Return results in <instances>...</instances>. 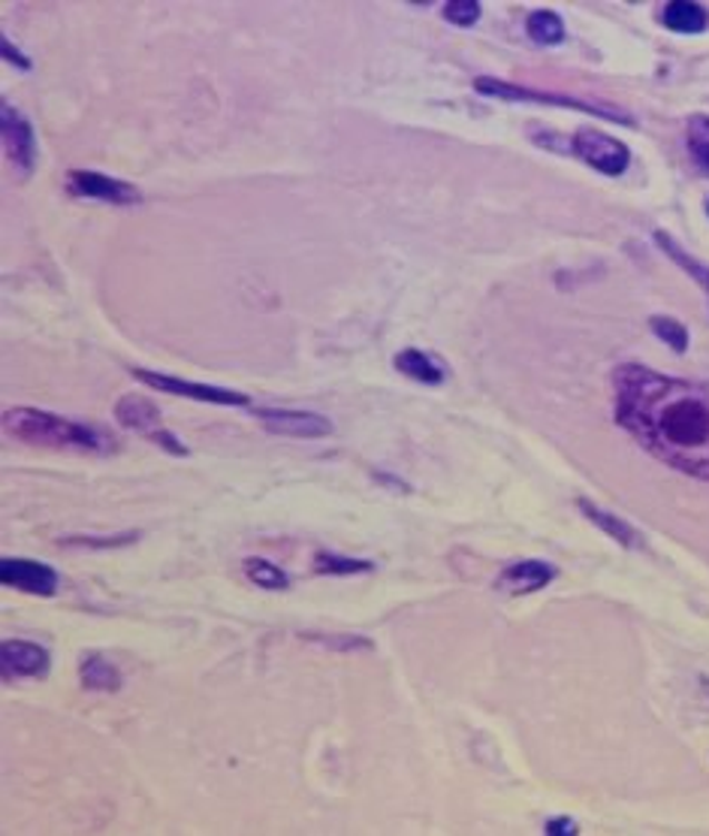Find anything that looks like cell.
I'll list each match as a JSON object with an SVG mask.
<instances>
[{
	"instance_id": "13",
	"label": "cell",
	"mask_w": 709,
	"mask_h": 836,
	"mask_svg": "<svg viewBox=\"0 0 709 836\" xmlns=\"http://www.w3.org/2000/svg\"><path fill=\"white\" fill-rule=\"evenodd\" d=\"M577 508H580L585 520H592L607 538H613L616 544H622L626 550H640V547H643V534L637 532L631 523H626L622 517H616V513L610 511H601V508L594 502H589V499H577Z\"/></svg>"
},
{
	"instance_id": "10",
	"label": "cell",
	"mask_w": 709,
	"mask_h": 836,
	"mask_svg": "<svg viewBox=\"0 0 709 836\" xmlns=\"http://www.w3.org/2000/svg\"><path fill=\"white\" fill-rule=\"evenodd\" d=\"M0 583L28 592V596L49 598L58 592V571L52 564L37 562V559H16V555L10 559L7 555L0 562Z\"/></svg>"
},
{
	"instance_id": "5",
	"label": "cell",
	"mask_w": 709,
	"mask_h": 836,
	"mask_svg": "<svg viewBox=\"0 0 709 836\" xmlns=\"http://www.w3.org/2000/svg\"><path fill=\"white\" fill-rule=\"evenodd\" d=\"M134 377L139 384H146V387L160 390V393H173V396L209 402V405H224V409H250V396H245L239 390L197 384V381H185V377L167 375V372H148V368H134Z\"/></svg>"
},
{
	"instance_id": "19",
	"label": "cell",
	"mask_w": 709,
	"mask_h": 836,
	"mask_svg": "<svg viewBox=\"0 0 709 836\" xmlns=\"http://www.w3.org/2000/svg\"><path fill=\"white\" fill-rule=\"evenodd\" d=\"M649 326H652V333H656L673 354H686V351H689V330H686V324H679L677 317L652 314V317H649Z\"/></svg>"
},
{
	"instance_id": "9",
	"label": "cell",
	"mask_w": 709,
	"mask_h": 836,
	"mask_svg": "<svg viewBox=\"0 0 709 836\" xmlns=\"http://www.w3.org/2000/svg\"><path fill=\"white\" fill-rule=\"evenodd\" d=\"M67 178H70L73 194H79V197L100 199V203H112V206H136V203H142V194L130 181L106 176V173H97V169H70Z\"/></svg>"
},
{
	"instance_id": "22",
	"label": "cell",
	"mask_w": 709,
	"mask_h": 836,
	"mask_svg": "<svg viewBox=\"0 0 709 836\" xmlns=\"http://www.w3.org/2000/svg\"><path fill=\"white\" fill-rule=\"evenodd\" d=\"M689 151L703 173H709V116H691L686 125Z\"/></svg>"
},
{
	"instance_id": "4",
	"label": "cell",
	"mask_w": 709,
	"mask_h": 836,
	"mask_svg": "<svg viewBox=\"0 0 709 836\" xmlns=\"http://www.w3.org/2000/svg\"><path fill=\"white\" fill-rule=\"evenodd\" d=\"M568 155L580 157L583 164H589V167L610 178L622 176L631 167V148L622 139L601 134L594 127L577 130L574 137L568 139Z\"/></svg>"
},
{
	"instance_id": "6",
	"label": "cell",
	"mask_w": 709,
	"mask_h": 836,
	"mask_svg": "<svg viewBox=\"0 0 709 836\" xmlns=\"http://www.w3.org/2000/svg\"><path fill=\"white\" fill-rule=\"evenodd\" d=\"M0 139H3V155L21 176H31L37 167V134L28 118L21 116L12 104H0Z\"/></svg>"
},
{
	"instance_id": "23",
	"label": "cell",
	"mask_w": 709,
	"mask_h": 836,
	"mask_svg": "<svg viewBox=\"0 0 709 836\" xmlns=\"http://www.w3.org/2000/svg\"><path fill=\"white\" fill-rule=\"evenodd\" d=\"M480 12V0H447L444 7H441V16L450 21V24H456V28H471V24H477Z\"/></svg>"
},
{
	"instance_id": "3",
	"label": "cell",
	"mask_w": 709,
	"mask_h": 836,
	"mask_svg": "<svg viewBox=\"0 0 709 836\" xmlns=\"http://www.w3.org/2000/svg\"><path fill=\"white\" fill-rule=\"evenodd\" d=\"M474 91L477 95L495 97V100H520V104H543V106H559V109H577V112H589V116L604 118L613 125H634V116H628L622 109L607 104H589V100H577L568 95H550V91H534L525 85L501 82V79H490V76H477L474 79Z\"/></svg>"
},
{
	"instance_id": "7",
	"label": "cell",
	"mask_w": 709,
	"mask_h": 836,
	"mask_svg": "<svg viewBox=\"0 0 709 836\" xmlns=\"http://www.w3.org/2000/svg\"><path fill=\"white\" fill-rule=\"evenodd\" d=\"M254 417L260 420L263 429H269L284 439H326L333 435V423L324 414L314 411H293V409H254Z\"/></svg>"
},
{
	"instance_id": "2",
	"label": "cell",
	"mask_w": 709,
	"mask_h": 836,
	"mask_svg": "<svg viewBox=\"0 0 709 836\" xmlns=\"http://www.w3.org/2000/svg\"><path fill=\"white\" fill-rule=\"evenodd\" d=\"M3 435L21 444L37 447L73 450V453H95L109 456L118 450V439L109 429L91 426L82 420L58 417L42 409H10L3 411Z\"/></svg>"
},
{
	"instance_id": "11",
	"label": "cell",
	"mask_w": 709,
	"mask_h": 836,
	"mask_svg": "<svg viewBox=\"0 0 709 836\" xmlns=\"http://www.w3.org/2000/svg\"><path fill=\"white\" fill-rule=\"evenodd\" d=\"M559 571H555L550 562H541V559H522V562L504 564V571L495 580V589L508 592V596H532V592H541L546 586L553 583Z\"/></svg>"
},
{
	"instance_id": "26",
	"label": "cell",
	"mask_w": 709,
	"mask_h": 836,
	"mask_svg": "<svg viewBox=\"0 0 709 836\" xmlns=\"http://www.w3.org/2000/svg\"><path fill=\"white\" fill-rule=\"evenodd\" d=\"M546 834H550V836H564V834L574 836V834H580V830H577L574 818L559 816V818H550V822H546Z\"/></svg>"
},
{
	"instance_id": "1",
	"label": "cell",
	"mask_w": 709,
	"mask_h": 836,
	"mask_svg": "<svg viewBox=\"0 0 709 836\" xmlns=\"http://www.w3.org/2000/svg\"><path fill=\"white\" fill-rule=\"evenodd\" d=\"M616 423L670 469L709 481V387L626 363L613 372Z\"/></svg>"
},
{
	"instance_id": "24",
	"label": "cell",
	"mask_w": 709,
	"mask_h": 836,
	"mask_svg": "<svg viewBox=\"0 0 709 836\" xmlns=\"http://www.w3.org/2000/svg\"><path fill=\"white\" fill-rule=\"evenodd\" d=\"M139 532L118 534V538H63V547H82V550H109V547H125L134 544Z\"/></svg>"
},
{
	"instance_id": "25",
	"label": "cell",
	"mask_w": 709,
	"mask_h": 836,
	"mask_svg": "<svg viewBox=\"0 0 709 836\" xmlns=\"http://www.w3.org/2000/svg\"><path fill=\"white\" fill-rule=\"evenodd\" d=\"M0 52H3V61L12 63V67H19V70H24V73L31 70V61H28V58L16 49V42H10V37H3V40H0Z\"/></svg>"
},
{
	"instance_id": "17",
	"label": "cell",
	"mask_w": 709,
	"mask_h": 836,
	"mask_svg": "<svg viewBox=\"0 0 709 836\" xmlns=\"http://www.w3.org/2000/svg\"><path fill=\"white\" fill-rule=\"evenodd\" d=\"M82 686L91 691H118L121 689V670L106 659V656H88L82 661Z\"/></svg>"
},
{
	"instance_id": "15",
	"label": "cell",
	"mask_w": 709,
	"mask_h": 836,
	"mask_svg": "<svg viewBox=\"0 0 709 836\" xmlns=\"http://www.w3.org/2000/svg\"><path fill=\"white\" fill-rule=\"evenodd\" d=\"M393 366L405 377H411V381H420V384H429V387H435V384L444 381V368L426 351H420V347H405L402 354H396Z\"/></svg>"
},
{
	"instance_id": "18",
	"label": "cell",
	"mask_w": 709,
	"mask_h": 836,
	"mask_svg": "<svg viewBox=\"0 0 709 836\" xmlns=\"http://www.w3.org/2000/svg\"><path fill=\"white\" fill-rule=\"evenodd\" d=\"M525 33L541 46H559V42H564V21L553 10H534L525 19Z\"/></svg>"
},
{
	"instance_id": "14",
	"label": "cell",
	"mask_w": 709,
	"mask_h": 836,
	"mask_svg": "<svg viewBox=\"0 0 709 836\" xmlns=\"http://www.w3.org/2000/svg\"><path fill=\"white\" fill-rule=\"evenodd\" d=\"M661 24L673 33H703L709 28V10L695 0H670L661 7Z\"/></svg>"
},
{
	"instance_id": "21",
	"label": "cell",
	"mask_w": 709,
	"mask_h": 836,
	"mask_svg": "<svg viewBox=\"0 0 709 836\" xmlns=\"http://www.w3.org/2000/svg\"><path fill=\"white\" fill-rule=\"evenodd\" d=\"M375 564L368 562V559H347V555H335V553H317L314 559V571L317 574H338V577H351V574H368Z\"/></svg>"
},
{
	"instance_id": "20",
	"label": "cell",
	"mask_w": 709,
	"mask_h": 836,
	"mask_svg": "<svg viewBox=\"0 0 709 836\" xmlns=\"http://www.w3.org/2000/svg\"><path fill=\"white\" fill-rule=\"evenodd\" d=\"M245 574L250 577V583L260 586V589H287L291 577L284 574L282 568L269 559H260V555H250L245 559Z\"/></svg>"
},
{
	"instance_id": "8",
	"label": "cell",
	"mask_w": 709,
	"mask_h": 836,
	"mask_svg": "<svg viewBox=\"0 0 709 836\" xmlns=\"http://www.w3.org/2000/svg\"><path fill=\"white\" fill-rule=\"evenodd\" d=\"M52 668L49 649L31 640H3L0 647V670L3 682L12 680H42Z\"/></svg>"
},
{
	"instance_id": "16",
	"label": "cell",
	"mask_w": 709,
	"mask_h": 836,
	"mask_svg": "<svg viewBox=\"0 0 709 836\" xmlns=\"http://www.w3.org/2000/svg\"><path fill=\"white\" fill-rule=\"evenodd\" d=\"M652 239H656L658 248L668 254L670 260L677 263L679 269H686V275H691V278H695V282H698L709 296V266H703L700 260H695V257H691V254L686 252V248H682V245H679L673 236H670V233L656 230V236H652Z\"/></svg>"
},
{
	"instance_id": "12",
	"label": "cell",
	"mask_w": 709,
	"mask_h": 836,
	"mask_svg": "<svg viewBox=\"0 0 709 836\" xmlns=\"http://www.w3.org/2000/svg\"><path fill=\"white\" fill-rule=\"evenodd\" d=\"M116 420L130 432H139V435H146L151 439L155 432H160L164 426V420H160V409H157L155 402L146 396H136V393H127L116 402Z\"/></svg>"
}]
</instances>
